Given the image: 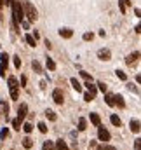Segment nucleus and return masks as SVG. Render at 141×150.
Masks as SVG:
<instances>
[{
    "label": "nucleus",
    "mask_w": 141,
    "mask_h": 150,
    "mask_svg": "<svg viewBox=\"0 0 141 150\" xmlns=\"http://www.w3.org/2000/svg\"><path fill=\"white\" fill-rule=\"evenodd\" d=\"M11 7H12V28H14V32H19V23L25 19L23 4L18 0H11Z\"/></svg>",
    "instance_id": "obj_1"
},
{
    "label": "nucleus",
    "mask_w": 141,
    "mask_h": 150,
    "mask_svg": "<svg viewBox=\"0 0 141 150\" xmlns=\"http://www.w3.org/2000/svg\"><path fill=\"white\" fill-rule=\"evenodd\" d=\"M7 86H9V93H11V100H18L19 98V82L14 75L7 77Z\"/></svg>",
    "instance_id": "obj_2"
},
{
    "label": "nucleus",
    "mask_w": 141,
    "mask_h": 150,
    "mask_svg": "<svg viewBox=\"0 0 141 150\" xmlns=\"http://www.w3.org/2000/svg\"><path fill=\"white\" fill-rule=\"evenodd\" d=\"M23 11H25V16H26V19L30 21V23H33V21H37V9L33 7V4L32 2H28V0H25L23 2Z\"/></svg>",
    "instance_id": "obj_3"
},
{
    "label": "nucleus",
    "mask_w": 141,
    "mask_h": 150,
    "mask_svg": "<svg viewBox=\"0 0 141 150\" xmlns=\"http://www.w3.org/2000/svg\"><path fill=\"white\" fill-rule=\"evenodd\" d=\"M110 138H111L110 131H108V129H105V127L99 124V126H98V140H99V142H105V143H106V142H110Z\"/></svg>",
    "instance_id": "obj_4"
},
{
    "label": "nucleus",
    "mask_w": 141,
    "mask_h": 150,
    "mask_svg": "<svg viewBox=\"0 0 141 150\" xmlns=\"http://www.w3.org/2000/svg\"><path fill=\"white\" fill-rule=\"evenodd\" d=\"M52 100H54V103L63 105V101H65V94H63V91H61L59 87H56V89L52 91Z\"/></svg>",
    "instance_id": "obj_5"
},
{
    "label": "nucleus",
    "mask_w": 141,
    "mask_h": 150,
    "mask_svg": "<svg viewBox=\"0 0 141 150\" xmlns=\"http://www.w3.org/2000/svg\"><path fill=\"white\" fill-rule=\"evenodd\" d=\"M26 113H28V105H26V103H21L19 108H18V117H16V119H19V120L23 122L25 117H26Z\"/></svg>",
    "instance_id": "obj_6"
},
{
    "label": "nucleus",
    "mask_w": 141,
    "mask_h": 150,
    "mask_svg": "<svg viewBox=\"0 0 141 150\" xmlns=\"http://www.w3.org/2000/svg\"><path fill=\"white\" fill-rule=\"evenodd\" d=\"M98 58H99L101 61H110V59H111V51H110V49H99V51H98Z\"/></svg>",
    "instance_id": "obj_7"
},
{
    "label": "nucleus",
    "mask_w": 141,
    "mask_h": 150,
    "mask_svg": "<svg viewBox=\"0 0 141 150\" xmlns=\"http://www.w3.org/2000/svg\"><path fill=\"white\" fill-rule=\"evenodd\" d=\"M113 105H115V107H118V108H125L124 96H122V94H113Z\"/></svg>",
    "instance_id": "obj_8"
},
{
    "label": "nucleus",
    "mask_w": 141,
    "mask_h": 150,
    "mask_svg": "<svg viewBox=\"0 0 141 150\" xmlns=\"http://www.w3.org/2000/svg\"><path fill=\"white\" fill-rule=\"evenodd\" d=\"M129 127H131V131H133V133H136V134H138V133L141 131V122H140V119H133V120L129 122Z\"/></svg>",
    "instance_id": "obj_9"
},
{
    "label": "nucleus",
    "mask_w": 141,
    "mask_h": 150,
    "mask_svg": "<svg viewBox=\"0 0 141 150\" xmlns=\"http://www.w3.org/2000/svg\"><path fill=\"white\" fill-rule=\"evenodd\" d=\"M140 59V51H134V52H131L127 58H125V63L127 65H133V63H136Z\"/></svg>",
    "instance_id": "obj_10"
},
{
    "label": "nucleus",
    "mask_w": 141,
    "mask_h": 150,
    "mask_svg": "<svg viewBox=\"0 0 141 150\" xmlns=\"http://www.w3.org/2000/svg\"><path fill=\"white\" fill-rule=\"evenodd\" d=\"M84 86H85L87 93H91L92 96H96V94H98V87H96V84H92V80H87V82H85Z\"/></svg>",
    "instance_id": "obj_11"
},
{
    "label": "nucleus",
    "mask_w": 141,
    "mask_h": 150,
    "mask_svg": "<svg viewBox=\"0 0 141 150\" xmlns=\"http://www.w3.org/2000/svg\"><path fill=\"white\" fill-rule=\"evenodd\" d=\"M59 37L61 38H71L73 37V30L71 28H59Z\"/></svg>",
    "instance_id": "obj_12"
},
{
    "label": "nucleus",
    "mask_w": 141,
    "mask_h": 150,
    "mask_svg": "<svg viewBox=\"0 0 141 150\" xmlns=\"http://www.w3.org/2000/svg\"><path fill=\"white\" fill-rule=\"evenodd\" d=\"M129 5H133V2L131 0H118V9H120V12L122 14H125L127 12V7Z\"/></svg>",
    "instance_id": "obj_13"
},
{
    "label": "nucleus",
    "mask_w": 141,
    "mask_h": 150,
    "mask_svg": "<svg viewBox=\"0 0 141 150\" xmlns=\"http://www.w3.org/2000/svg\"><path fill=\"white\" fill-rule=\"evenodd\" d=\"M0 112L4 113V115H5V119L9 120V103H7L5 100H2V101H0Z\"/></svg>",
    "instance_id": "obj_14"
},
{
    "label": "nucleus",
    "mask_w": 141,
    "mask_h": 150,
    "mask_svg": "<svg viewBox=\"0 0 141 150\" xmlns=\"http://www.w3.org/2000/svg\"><path fill=\"white\" fill-rule=\"evenodd\" d=\"M89 119H91V124H92V126H96V127L101 124V117H99V115H98L96 112L91 113V115H89Z\"/></svg>",
    "instance_id": "obj_15"
},
{
    "label": "nucleus",
    "mask_w": 141,
    "mask_h": 150,
    "mask_svg": "<svg viewBox=\"0 0 141 150\" xmlns=\"http://www.w3.org/2000/svg\"><path fill=\"white\" fill-rule=\"evenodd\" d=\"M54 145H56V150H70V147L66 145V142H65V140H56V142H54Z\"/></svg>",
    "instance_id": "obj_16"
},
{
    "label": "nucleus",
    "mask_w": 141,
    "mask_h": 150,
    "mask_svg": "<svg viewBox=\"0 0 141 150\" xmlns=\"http://www.w3.org/2000/svg\"><path fill=\"white\" fill-rule=\"evenodd\" d=\"M70 84H71V87H73L77 93H82V84H80L75 77H73V79H70Z\"/></svg>",
    "instance_id": "obj_17"
},
{
    "label": "nucleus",
    "mask_w": 141,
    "mask_h": 150,
    "mask_svg": "<svg viewBox=\"0 0 141 150\" xmlns=\"http://www.w3.org/2000/svg\"><path fill=\"white\" fill-rule=\"evenodd\" d=\"M110 122H111L113 126H117V127H120V126H122L120 117H118V115H115V113H113V115H110Z\"/></svg>",
    "instance_id": "obj_18"
},
{
    "label": "nucleus",
    "mask_w": 141,
    "mask_h": 150,
    "mask_svg": "<svg viewBox=\"0 0 141 150\" xmlns=\"http://www.w3.org/2000/svg\"><path fill=\"white\" fill-rule=\"evenodd\" d=\"M45 67H47L51 72H54V70H56V63H54V59L47 56V59H45Z\"/></svg>",
    "instance_id": "obj_19"
},
{
    "label": "nucleus",
    "mask_w": 141,
    "mask_h": 150,
    "mask_svg": "<svg viewBox=\"0 0 141 150\" xmlns=\"http://www.w3.org/2000/svg\"><path fill=\"white\" fill-rule=\"evenodd\" d=\"M32 68L35 70L37 74H44V68H42V65H40L37 59H33V61H32Z\"/></svg>",
    "instance_id": "obj_20"
},
{
    "label": "nucleus",
    "mask_w": 141,
    "mask_h": 150,
    "mask_svg": "<svg viewBox=\"0 0 141 150\" xmlns=\"http://www.w3.org/2000/svg\"><path fill=\"white\" fill-rule=\"evenodd\" d=\"M23 147L26 150H30L32 147H33V140L30 138V136H26V138H23Z\"/></svg>",
    "instance_id": "obj_21"
},
{
    "label": "nucleus",
    "mask_w": 141,
    "mask_h": 150,
    "mask_svg": "<svg viewBox=\"0 0 141 150\" xmlns=\"http://www.w3.org/2000/svg\"><path fill=\"white\" fill-rule=\"evenodd\" d=\"M42 150H56V145H54V142H51V140L44 142V145H42Z\"/></svg>",
    "instance_id": "obj_22"
},
{
    "label": "nucleus",
    "mask_w": 141,
    "mask_h": 150,
    "mask_svg": "<svg viewBox=\"0 0 141 150\" xmlns=\"http://www.w3.org/2000/svg\"><path fill=\"white\" fill-rule=\"evenodd\" d=\"M77 129H78V131H85V129H87V120H85L84 117L78 119V127H77Z\"/></svg>",
    "instance_id": "obj_23"
},
{
    "label": "nucleus",
    "mask_w": 141,
    "mask_h": 150,
    "mask_svg": "<svg viewBox=\"0 0 141 150\" xmlns=\"http://www.w3.org/2000/svg\"><path fill=\"white\" fill-rule=\"evenodd\" d=\"M45 117H47L49 120H52V122H54V120L58 119V115H56V112H54V110H51V108H47V110H45Z\"/></svg>",
    "instance_id": "obj_24"
},
{
    "label": "nucleus",
    "mask_w": 141,
    "mask_h": 150,
    "mask_svg": "<svg viewBox=\"0 0 141 150\" xmlns=\"http://www.w3.org/2000/svg\"><path fill=\"white\" fill-rule=\"evenodd\" d=\"M105 101L108 107H115L113 105V94H110V93H105Z\"/></svg>",
    "instance_id": "obj_25"
},
{
    "label": "nucleus",
    "mask_w": 141,
    "mask_h": 150,
    "mask_svg": "<svg viewBox=\"0 0 141 150\" xmlns=\"http://www.w3.org/2000/svg\"><path fill=\"white\" fill-rule=\"evenodd\" d=\"M25 40L28 42V45H30V47H35V45H37V40L33 38V35H30V33H28V35L25 37Z\"/></svg>",
    "instance_id": "obj_26"
},
{
    "label": "nucleus",
    "mask_w": 141,
    "mask_h": 150,
    "mask_svg": "<svg viewBox=\"0 0 141 150\" xmlns=\"http://www.w3.org/2000/svg\"><path fill=\"white\" fill-rule=\"evenodd\" d=\"M127 89H129L131 93H136V94H140V87H138L136 84H133V82H129V84H127Z\"/></svg>",
    "instance_id": "obj_27"
},
{
    "label": "nucleus",
    "mask_w": 141,
    "mask_h": 150,
    "mask_svg": "<svg viewBox=\"0 0 141 150\" xmlns=\"http://www.w3.org/2000/svg\"><path fill=\"white\" fill-rule=\"evenodd\" d=\"M0 63H4V65L9 67V56H7V52H2L0 54Z\"/></svg>",
    "instance_id": "obj_28"
},
{
    "label": "nucleus",
    "mask_w": 141,
    "mask_h": 150,
    "mask_svg": "<svg viewBox=\"0 0 141 150\" xmlns=\"http://www.w3.org/2000/svg\"><path fill=\"white\" fill-rule=\"evenodd\" d=\"M0 77H7V65H4V63H0Z\"/></svg>",
    "instance_id": "obj_29"
},
{
    "label": "nucleus",
    "mask_w": 141,
    "mask_h": 150,
    "mask_svg": "<svg viewBox=\"0 0 141 150\" xmlns=\"http://www.w3.org/2000/svg\"><path fill=\"white\" fill-rule=\"evenodd\" d=\"M82 38H84L85 42H89V40H92V38H94V33H92V32H85V33L82 35Z\"/></svg>",
    "instance_id": "obj_30"
},
{
    "label": "nucleus",
    "mask_w": 141,
    "mask_h": 150,
    "mask_svg": "<svg viewBox=\"0 0 141 150\" xmlns=\"http://www.w3.org/2000/svg\"><path fill=\"white\" fill-rule=\"evenodd\" d=\"M12 127H14L16 131H19V129H21V120H19V119H14V120H12Z\"/></svg>",
    "instance_id": "obj_31"
},
{
    "label": "nucleus",
    "mask_w": 141,
    "mask_h": 150,
    "mask_svg": "<svg viewBox=\"0 0 141 150\" xmlns=\"http://www.w3.org/2000/svg\"><path fill=\"white\" fill-rule=\"evenodd\" d=\"M23 131H25V133H32V131H33V126H32L30 122H26V124H23Z\"/></svg>",
    "instance_id": "obj_32"
},
{
    "label": "nucleus",
    "mask_w": 141,
    "mask_h": 150,
    "mask_svg": "<svg viewBox=\"0 0 141 150\" xmlns=\"http://www.w3.org/2000/svg\"><path fill=\"white\" fill-rule=\"evenodd\" d=\"M115 74H117V77H118V79H120V80H124V82H125V80H127V75L124 74V72H122V70H117V72H115Z\"/></svg>",
    "instance_id": "obj_33"
},
{
    "label": "nucleus",
    "mask_w": 141,
    "mask_h": 150,
    "mask_svg": "<svg viewBox=\"0 0 141 150\" xmlns=\"http://www.w3.org/2000/svg\"><path fill=\"white\" fill-rule=\"evenodd\" d=\"M12 58H14V67L19 70V68H21V58H19V56H12Z\"/></svg>",
    "instance_id": "obj_34"
},
{
    "label": "nucleus",
    "mask_w": 141,
    "mask_h": 150,
    "mask_svg": "<svg viewBox=\"0 0 141 150\" xmlns=\"http://www.w3.org/2000/svg\"><path fill=\"white\" fill-rule=\"evenodd\" d=\"M38 131L44 133V134L47 133V126H45V122H38Z\"/></svg>",
    "instance_id": "obj_35"
},
{
    "label": "nucleus",
    "mask_w": 141,
    "mask_h": 150,
    "mask_svg": "<svg viewBox=\"0 0 141 150\" xmlns=\"http://www.w3.org/2000/svg\"><path fill=\"white\" fill-rule=\"evenodd\" d=\"M98 149H99V150H117L115 147H113V145H106V143H103V145H99Z\"/></svg>",
    "instance_id": "obj_36"
},
{
    "label": "nucleus",
    "mask_w": 141,
    "mask_h": 150,
    "mask_svg": "<svg viewBox=\"0 0 141 150\" xmlns=\"http://www.w3.org/2000/svg\"><path fill=\"white\" fill-rule=\"evenodd\" d=\"M96 86H98V89H99V91H101L103 94H105L106 91H108V89H106V86H105V82H98Z\"/></svg>",
    "instance_id": "obj_37"
},
{
    "label": "nucleus",
    "mask_w": 141,
    "mask_h": 150,
    "mask_svg": "<svg viewBox=\"0 0 141 150\" xmlns=\"http://www.w3.org/2000/svg\"><path fill=\"white\" fill-rule=\"evenodd\" d=\"M7 136H9V129H7V127H4V129L0 131V138H2V140H5Z\"/></svg>",
    "instance_id": "obj_38"
},
{
    "label": "nucleus",
    "mask_w": 141,
    "mask_h": 150,
    "mask_svg": "<svg viewBox=\"0 0 141 150\" xmlns=\"http://www.w3.org/2000/svg\"><path fill=\"white\" fill-rule=\"evenodd\" d=\"M84 100H85V101H92V100H94V96H92L91 93H87V91H85V93H84Z\"/></svg>",
    "instance_id": "obj_39"
},
{
    "label": "nucleus",
    "mask_w": 141,
    "mask_h": 150,
    "mask_svg": "<svg viewBox=\"0 0 141 150\" xmlns=\"http://www.w3.org/2000/svg\"><path fill=\"white\" fill-rule=\"evenodd\" d=\"M80 77H82V79H85V80H92V77L87 74V72H84V70L80 72Z\"/></svg>",
    "instance_id": "obj_40"
},
{
    "label": "nucleus",
    "mask_w": 141,
    "mask_h": 150,
    "mask_svg": "<svg viewBox=\"0 0 141 150\" xmlns=\"http://www.w3.org/2000/svg\"><path fill=\"white\" fill-rule=\"evenodd\" d=\"M134 150H141V140H134Z\"/></svg>",
    "instance_id": "obj_41"
},
{
    "label": "nucleus",
    "mask_w": 141,
    "mask_h": 150,
    "mask_svg": "<svg viewBox=\"0 0 141 150\" xmlns=\"http://www.w3.org/2000/svg\"><path fill=\"white\" fill-rule=\"evenodd\" d=\"M26 80H28V79H26V75H23V77H21V87H25V86H26Z\"/></svg>",
    "instance_id": "obj_42"
},
{
    "label": "nucleus",
    "mask_w": 141,
    "mask_h": 150,
    "mask_svg": "<svg viewBox=\"0 0 141 150\" xmlns=\"http://www.w3.org/2000/svg\"><path fill=\"white\" fill-rule=\"evenodd\" d=\"M33 38H35V40H38V38H40V33H38L37 30H35V32H33Z\"/></svg>",
    "instance_id": "obj_43"
},
{
    "label": "nucleus",
    "mask_w": 141,
    "mask_h": 150,
    "mask_svg": "<svg viewBox=\"0 0 141 150\" xmlns=\"http://www.w3.org/2000/svg\"><path fill=\"white\" fill-rule=\"evenodd\" d=\"M134 32H136L138 35H140V33H141V30H140V25H136V26H134Z\"/></svg>",
    "instance_id": "obj_44"
},
{
    "label": "nucleus",
    "mask_w": 141,
    "mask_h": 150,
    "mask_svg": "<svg viewBox=\"0 0 141 150\" xmlns=\"http://www.w3.org/2000/svg\"><path fill=\"white\" fill-rule=\"evenodd\" d=\"M134 14H136V16H138V18H140V14H141V11H140V9H138V7H136V9H134Z\"/></svg>",
    "instance_id": "obj_45"
}]
</instances>
